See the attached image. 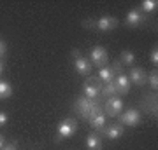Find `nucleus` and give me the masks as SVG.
<instances>
[{"label": "nucleus", "mask_w": 158, "mask_h": 150, "mask_svg": "<svg viewBox=\"0 0 158 150\" xmlns=\"http://www.w3.org/2000/svg\"><path fill=\"white\" fill-rule=\"evenodd\" d=\"M118 23H119L118 17L106 14V16L98 17V19H93V21H83V26L93 28L97 32H111V30H114V28L118 26Z\"/></svg>", "instance_id": "1"}, {"label": "nucleus", "mask_w": 158, "mask_h": 150, "mask_svg": "<svg viewBox=\"0 0 158 150\" xmlns=\"http://www.w3.org/2000/svg\"><path fill=\"white\" fill-rule=\"evenodd\" d=\"M77 131V121L72 119V117H67V119H63L62 122L58 124V129H56V136H55V141L60 143L63 140L70 138L74 136V133Z\"/></svg>", "instance_id": "2"}, {"label": "nucleus", "mask_w": 158, "mask_h": 150, "mask_svg": "<svg viewBox=\"0 0 158 150\" xmlns=\"http://www.w3.org/2000/svg\"><path fill=\"white\" fill-rule=\"evenodd\" d=\"M70 56H72V65H74V70L77 72V75L85 77V75H90L91 73V63L88 61V58L81 54L79 49H72L70 51Z\"/></svg>", "instance_id": "3"}, {"label": "nucleus", "mask_w": 158, "mask_h": 150, "mask_svg": "<svg viewBox=\"0 0 158 150\" xmlns=\"http://www.w3.org/2000/svg\"><path fill=\"white\" fill-rule=\"evenodd\" d=\"M104 84L100 82L98 77H90L83 84V96L90 98V100H98L100 98V91Z\"/></svg>", "instance_id": "4"}, {"label": "nucleus", "mask_w": 158, "mask_h": 150, "mask_svg": "<svg viewBox=\"0 0 158 150\" xmlns=\"http://www.w3.org/2000/svg\"><path fill=\"white\" fill-rule=\"evenodd\" d=\"M88 61L91 63V67H100V68L107 67V65H109V56H107V51L104 49L102 45H95V47H91Z\"/></svg>", "instance_id": "5"}, {"label": "nucleus", "mask_w": 158, "mask_h": 150, "mask_svg": "<svg viewBox=\"0 0 158 150\" xmlns=\"http://www.w3.org/2000/svg\"><path fill=\"white\" fill-rule=\"evenodd\" d=\"M104 115L106 117H118L121 112H123V100L119 96H113V98H107L104 101Z\"/></svg>", "instance_id": "6"}, {"label": "nucleus", "mask_w": 158, "mask_h": 150, "mask_svg": "<svg viewBox=\"0 0 158 150\" xmlns=\"http://www.w3.org/2000/svg\"><path fill=\"white\" fill-rule=\"evenodd\" d=\"M119 124L121 126H130V128H135L141 124V112L137 108H127L118 115Z\"/></svg>", "instance_id": "7"}, {"label": "nucleus", "mask_w": 158, "mask_h": 150, "mask_svg": "<svg viewBox=\"0 0 158 150\" xmlns=\"http://www.w3.org/2000/svg\"><path fill=\"white\" fill-rule=\"evenodd\" d=\"M148 21V16L144 12L139 9V7H134V9H130L127 17H125V25L130 28H137V26H142L144 23Z\"/></svg>", "instance_id": "8"}, {"label": "nucleus", "mask_w": 158, "mask_h": 150, "mask_svg": "<svg viewBox=\"0 0 158 150\" xmlns=\"http://www.w3.org/2000/svg\"><path fill=\"white\" fill-rule=\"evenodd\" d=\"M123 131H125V126H121L119 122H111V124H106L98 131V134L107 140H118L119 136H123Z\"/></svg>", "instance_id": "9"}, {"label": "nucleus", "mask_w": 158, "mask_h": 150, "mask_svg": "<svg viewBox=\"0 0 158 150\" xmlns=\"http://www.w3.org/2000/svg\"><path fill=\"white\" fill-rule=\"evenodd\" d=\"M98 100H90V98H86V96H79L77 100H76V105H74V110L77 112L79 117H83V119H88V113H90L91 106L95 105Z\"/></svg>", "instance_id": "10"}, {"label": "nucleus", "mask_w": 158, "mask_h": 150, "mask_svg": "<svg viewBox=\"0 0 158 150\" xmlns=\"http://www.w3.org/2000/svg\"><path fill=\"white\" fill-rule=\"evenodd\" d=\"M128 79H130V82L139 86V87H142V86L148 84V73L142 67H130Z\"/></svg>", "instance_id": "11"}, {"label": "nucleus", "mask_w": 158, "mask_h": 150, "mask_svg": "<svg viewBox=\"0 0 158 150\" xmlns=\"http://www.w3.org/2000/svg\"><path fill=\"white\" fill-rule=\"evenodd\" d=\"M142 108L149 113L151 117L156 119L158 117V101H156V93H149V94L144 96L142 100Z\"/></svg>", "instance_id": "12"}, {"label": "nucleus", "mask_w": 158, "mask_h": 150, "mask_svg": "<svg viewBox=\"0 0 158 150\" xmlns=\"http://www.w3.org/2000/svg\"><path fill=\"white\" fill-rule=\"evenodd\" d=\"M114 84H116V89H118V96L127 94V93L130 91V86H132V82H130L128 75H127L125 72L118 73V75L114 77Z\"/></svg>", "instance_id": "13"}, {"label": "nucleus", "mask_w": 158, "mask_h": 150, "mask_svg": "<svg viewBox=\"0 0 158 150\" xmlns=\"http://www.w3.org/2000/svg\"><path fill=\"white\" fill-rule=\"evenodd\" d=\"M88 150H102V136L98 133H90L86 138Z\"/></svg>", "instance_id": "14"}, {"label": "nucleus", "mask_w": 158, "mask_h": 150, "mask_svg": "<svg viewBox=\"0 0 158 150\" xmlns=\"http://www.w3.org/2000/svg\"><path fill=\"white\" fill-rule=\"evenodd\" d=\"M100 96L104 100H107V98H113V96H118V89H116V84L113 82H107L102 86V91H100Z\"/></svg>", "instance_id": "15"}, {"label": "nucleus", "mask_w": 158, "mask_h": 150, "mask_svg": "<svg viewBox=\"0 0 158 150\" xmlns=\"http://www.w3.org/2000/svg\"><path fill=\"white\" fill-rule=\"evenodd\" d=\"M123 67H134L135 65V54L132 52V51H121V54H119V60H118Z\"/></svg>", "instance_id": "16"}, {"label": "nucleus", "mask_w": 158, "mask_h": 150, "mask_svg": "<svg viewBox=\"0 0 158 150\" xmlns=\"http://www.w3.org/2000/svg\"><path fill=\"white\" fill-rule=\"evenodd\" d=\"M97 77L100 79L102 84H107V82H113L116 75H114V72L111 70V67H104V68L98 70V75H97Z\"/></svg>", "instance_id": "17"}, {"label": "nucleus", "mask_w": 158, "mask_h": 150, "mask_svg": "<svg viewBox=\"0 0 158 150\" xmlns=\"http://www.w3.org/2000/svg\"><path fill=\"white\" fill-rule=\"evenodd\" d=\"M156 7H158V2H156V0H142L139 9H141L144 14H151V12L156 11Z\"/></svg>", "instance_id": "18"}, {"label": "nucleus", "mask_w": 158, "mask_h": 150, "mask_svg": "<svg viewBox=\"0 0 158 150\" xmlns=\"http://www.w3.org/2000/svg\"><path fill=\"white\" fill-rule=\"evenodd\" d=\"M106 121H107V117L104 115V113H100V115H97V117H93V119H90V124H91V128L98 133V131H100V129L107 124Z\"/></svg>", "instance_id": "19"}, {"label": "nucleus", "mask_w": 158, "mask_h": 150, "mask_svg": "<svg viewBox=\"0 0 158 150\" xmlns=\"http://www.w3.org/2000/svg\"><path fill=\"white\" fill-rule=\"evenodd\" d=\"M12 94V86L7 80H0V100H7Z\"/></svg>", "instance_id": "20"}, {"label": "nucleus", "mask_w": 158, "mask_h": 150, "mask_svg": "<svg viewBox=\"0 0 158 150\" xmlns=\"http://www.w3.org/2000/svg\"><path fill=\"white\" fill-rule=\"evenodd\" d=\"M148 84H149V87H151L153 93H156L158 91V72L156 68L153 67V70L148 73Z\"/></svg>", "instance_id": "21"}, {"label": "nucleus", "mask_w": 158, "mask_h": 150, "mask_svg": "<svg viewBox=\"0 0 158 150\" xmlns=\"http://www.w3.org/2000/svg\"><path fill=\"white\" fill-rule=\"evenodd\" d=\"M100 113H104V108H102V103H100V101H97L95 105L91 106L90 113H88V121H90V119H93V117H97V115H100Z\"/></svg>", "instance_id": "22"}, {"label": "nucleus", "mask_w": 158, "mask_h": 150, "mask_svg": "<svg viewBox=\"0 0 158 150\" xmlns=\"http://www.w3.org/2000/svg\"><path fill=\"white\" fill-rule=\"evenodd\" d=\"M149 61H151L153 67L156 68V65H158V47L156 45L151 47V51H149Z\"/></svg>", "instance_id": "23"}, {"label": "nucleus", "mask_w": 158, "mask_h": 150, "mask_svg": "<svg viewBox=\"0 0 158 150\" xmlns=\"http://www.w3.org/2000/svg\"><path fill=\"white\" fill-rule=\"evenodd\" d=\"M6 52H7V44H6V40L0 37V61H2V58L6 56Z\"/></svg>", "instance_id": "24"}, {"label": "nucleus", "mask_w": 158, "mask_h": 150, "mask_svg": "<svg viewBox=\"0 0 158 150\" xmlns=\"http://www.w3.org/2000/svg\"><path fill=\"white\" fill-rule=\"evenodd\" d=\"M7 121H9L7 113H6V112H0V128H2V126H6Z\"/></svg>", "instance_id": "25"}, {"label": "nucleus", "mask_w": 158, "mask_h": 150, "mask_svg": "<svg viewBox=\"0 0 158 150\" xmlns=\"http://www.w3.org/2000/svg\"><path fill=\"white\" fill-rule=\"evenodd\" d=\"M2 150H18V147H16V143H6Z\"/></svg>", "instance_id": "26"}, {"label": "nucleus", "mask_w": 158, "mask_h": 150, "mask_svg": "<svg viewBox=\"0 0 158 150\" xmlns=\"http://www.w3.org/2000/svg\"><path fill=\"white\" fill-rule=\"evenodd\" d=\"M4 145H6V136H4V134H0V150L4 148Z\"/></svg>", "instance_id": "27"}, {"label": "nucleus", "mask_w": 158, "mask_h": 150, "mask_svg": "<svg viewBox=\"0 0 158 150\" xmlns=\"http://www.w3.org/2000/svg\"><path fill=\"white\" fill-rule=\"evenodd\" d=\"M4 68H6V65H4V61H0V75L4 73Z\"/></svg>", "instance_id": "28"}]
</instances>
